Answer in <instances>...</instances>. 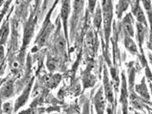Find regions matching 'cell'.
<instances>
[{
    "label": "cell",
    "instance_id": "obj_1",
    "mask_svg": "<svg viewBox=\"0 0 152 114\" xmlns=\"http://www.w3.org/2000/svg\"><path fill=\"white\" fill-rule=\"evenodd\" d=\"M61 17L63 22V27H64V31H65V37L68 38V18H69V14L71 11V5H70V0H63L61 8Z\"/></svg>",
    "mask_w": 152,
    "mask_h": 114
},
{
    "label": "cell",
    "instance_id": "obj_2",
    "mask_svg": "<svg viewBox=\"0 0 152 114\" xmlns=\"http://www.w3.org/2000/svg\"><path fill=\"white\" fill-rule=\"evenodd\" d=\"M94 102V106H95L97 112L103 113L105 108V99H104V91L102 88H100V89L97 91V93L95 94Z\"/></svg>",
    "mask_w": 152,
    "mask_h": 114
},
{
    "label": "cell",
    "instance_id": "obj_3",
    "mask_svg": "<svg viewBox=\"0 0 152 114\" xmlns=\"http://www.w3.org/2000/svg\"><path fill=\"white\" fill-rule=\"evenodd\" d=\"M14 94V82L8 80L0 89V100H7Z\"/></svg>",
    "mask_w": 152,
    "mask_h": 114
},
{
    "label": "cell",
    "instance_id": "obj_4",
    "mask_svg": "<svg viewBox=\"0 0 152 114\" xmlns=\"http://www.w3.org/2000/svg\"><path fill=\"white\" fill-rule=\"evenodd\" d=\"M61 79V76L60 74H48L42 78L43 83L49 89L55 88L59 84Z\"/></svg>",
    "mask_w": 152,
    "mask_h": 114
},
{
    "label": "cell",
    "instance_id": "obj_5",
    "mask_svg": "<svg viewBox=\"0 0 152 114\" xmlns=\"http://www.w3.org/2000/svg\"><path fill=\"white\" fill-rule=\"evenodd\" d=\"M104 94L106 99L109 100L111 103H113L114 100V94H113V88L109 82V79H108V76H107V72L104 69Z\"/></svg>",
    "mask_w": 152,
    "mask_h": 114
},
{
    "label": "cell",
    "instance_id": "obj_6",
    "mask_svg": "<svg viewBox=\"0 0 152 114\" xmlns=\"http://www.w3.org/2000/svg\"><path fill=\"white\" fill-rule=\"evenodd\" d=\"M31 85H32V82H29L28 85L27 86V88L25 89V90L23 91V93L17 100L16 104H15V111H17L20 107H22L26 103V101H27V100L28 98V94H29V90L31 89Z\"/></svg>",
    "mask_w": 152,
    "mask_h": 114
},
{
    "label": "cell",
    "instance_id": "obj_7",
    "mask_svg": "<svg viewBox=\"0 0 152 114\" xmlns=\"http://www.w3.org/2000/svg\"><path fill=\"white\" fill-rule=\"evenodd\" d=\"M132 11H133V14L134 16L136 17L137 20L143 25H146V17H145V15L142 11V9H141L140 6H139V3L137 1H136V3L132 6Z\"/></svg>",
    "mask_w": 152,
    "mask_h": 114
},
{
    "label": "cell",
    "instance_id": "obj_8",
    "mask_svg": "<svg viewBox=\"0 0 152 114\" xmlns=\"http://www.w3.org/2000/svg\"><path fill=\"white\" fill-rule=\"evenodd\" d=\"M84 4V0H73V15H72V22H77V18L81 14Z\"/></svg>",
    "mask_w": 152,
    "mask_h": 114
},
{
    "label": "cell",
    "instance_id": "obj_9",
    "mask_svg": "<svg viewBox=\"0 0 152 114\" xmlns=\"http://www.w3.org/2000/svg\"><path fill=\"white\" fill-rule=\"evenodd\" d=\"M9 34V25L7 21H5L0 28V45H4L7 42V39Z\"/></svg>",
    "mask_w": 152,
    "mask_h": 114
},
{
    "label": "cell",
    "instance_id": "obj_10",
    "mask_svg": "<svg viewBox=\"0 0 152 114\" xmlns=\"http://www.w3.org/2000/svg\"><path fill=\"white\" fill-rule=\"evenodd\" d=\"M123 26L126 29V31L127 32L128 35L130 36H133L134 35V32H133V24H132V18H131V15L128 14L125 19L123 20Z\"/></svg>",
    "mask_w": 152,
    "mask_h": 114
},
{
    "label": "cell",
    "instance_id": "obj_11",
    "mask_svg": "<svg viewBox=\"0 0 152 114\" xmlns=\"http://www.w3.org/2000/svg\"><path fill=\"white\" fill-rule=\"evenodd\" d=\"M125 45H126V48H127V50H129L132 54H136V53L137 52V49L136 44L134 43V41H133L131 38H130L129 37H126V39H125Z\"/></svg>",
    "mask_w": 152,
    "mask_h": 114
},
{
    "label": "cell",
    "instance_id": "obj_12",
    "mask_svg": "<svg viewBox=\"0 0 152 114\" xmlns=\"http://www.w3.org/2000/svg\"><path fill=\"white\" fill-rule=\"evenodd\" d=\"M59 61L57 59H54L53 58H49L47 60V68L50 72H53L58 69Z\"/></svg>",
    "mask_w": 152,
    "mask_h": 114
},
{
    "label": "cell",
    "instance_id": "obj_13",
    "mask_svg": "<svg viewBox=\"0 0 152 114\" xmlns=\"http://www.w3.org/2000/svg\"><path fill=\"white\" fill-rule=\"evenodd\" d=\"M142 3L144 5V7L148 11V14L150 17V22L152 25V7H151V4H150V0H142Z\"/></svg>",
    "mask_w": 152,
    "mask_h": 114
},
{
    "label": "cell",
    "instance_id": "obj_14",
    "mask_svg": "<svg viewBox=\"0 0 152 114\" xmlns=\"http://www.w3.org/2000/svg\"><path fill=\"white\" fill-rule=\"evenodd\" d=\"M15 110V108H13V105L11 102H6L3 104V108L2 110L4 113H10L12 112Z\"/></svg>",
    "mask_w": 152,
    "mask_h": 114
},
{
    "label": "cell",
    "instance_id": "obj_15",
    "mask_svg": "<svg viewBox=\"0 0 152 114\" xmlns=\"http://www.w3.org/2000/svg\"><path fill=\"white\" fill-rule=\"evenodd\" d=\"M100 23H101V11L100 9L98 8L96 11L95 14V17H94V25L96 27H100Z\"/></svg>",
    "mask_w": 152,
    "mask_h": 114
}]
</instances>
